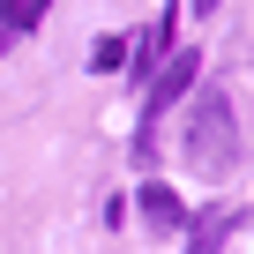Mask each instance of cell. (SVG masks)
<instances>
[{"instance_id": "5", "label": "cell", "mask_w": 254, "mask_h": 254, "mask_svg": "<svg viewBox=\"0 0 254 254\" xmlns=\"http://www.w3.org/2000/svg\"><path fill=\"white\" fill-rule=\"evenodd\" d=\"M232 224H239V209H209V217H202V224H194V232H187V254H217V247H224V232H232Z\"/></svg>"}, {"instance_id": "8", "label": "cell", "mask_w": 254, "mask_h": 254, "mask_svg": "<svg viewBox=\"0 0 254 254\" xmlns=\"http://www.w3.org/2000/svg\"><path fill=\"white\" fill-rule=\"evenodd\" d=\"M8 45H15V38H8V30H0V60H8Z\"/></svg>"}, {"instance_id": "1", "label": "cell", "mask_w": 254, "mask_h": 254, "mask_svg": "<svg viewBox=\"0 0 254 254\" xmlns=\"http://www.w3.org/2000/svg\"><path fill=\"white\" fill-rule=\"evenodd\" d=\"M187 165H202L209 180H224L232 165H239V127H232V97L217 90V82H202V97L187 105Z\"/></svg>"}, {"instance_id": "7", "label": "cell", "mask_w": 254, "mask_h": 254, "mask_svg": "<svg viewBox=\"0 0 254 254\" xmlns=\"http://www.w3.org/2000/svg\"><path fill=\"white\" fill-rule=\"evenodd\" d=\"M90 67H97V75H112V67H127V38H97V53H90Z\"/></svg>"}, {"instance_id": "9", "label": "cell", "mask_w": 254, "mask_h": 254, "mask_svg": "<svg viewBox=\"0 0 254 254\" xmlns=\"http://www.w3.org/2000/svg\"><path fill=\"white\" fill-rule=\"evenodd\" d=\"M194 8H202V15H209V8H217V0H194Z\"/></svg>"}, {"instance_id": "3", "label": "cell", "mask_w": 254, "mask_h": 254, "mask_svg": "<svg viewBox=\"0 0 254 254\" xmlns=\"http://www.w3.org/2000/svg\"><path fill=\"white\" fill-rule=\"evenodd\" d=\"M135 209H142V232H157V239H172V232L187 224V202H180V194H172L165 180H142Z\"/></svg>"}, {"instance_id": "2", "label": "cell", "mask_w": 254, "mask_h": 254, "mask_svg": "<svg viewBox=\"0 0 254 254\" xmlns=\"http://www.w3.org/2000/svg\"><path fill=\"white\" fill-rule=\"evenodd\" d=\"M194 75H202V60H194V45H180V53H165L157 67H150V90H142V127H135V157L150 165V135H157V120L194 90Z\"/></svg>"}, {"instance_id": "4", "label": "cell", "mask_w": 254, "mask_h": 254, "mask_svg": "<svg viewBox=\"0 0 254 254\" xmlns=\"http://www.w3.org/2000/svg\"><path fill=\"white\" fill-rule=\"evenodd\" d=\"M172 23H180V8H157V23H150V38L135 45V82H142V75H150V67H157L165 53H172Z\"/></svg>"}, {"instance_id": "6", "label": "cell", "mask_w": 254, "mask_h": 254, "mask_svg": "<svg viewBox=\"0 0 254 254\" xmlns=\"http://www.w3.org/2000/svg\"><path fill=\"white\" fill-rule=\"evenodd\" d=\"M53 15V0H0V30H8V38H23V30H38Z\"/></svg>"}]
</instances>
